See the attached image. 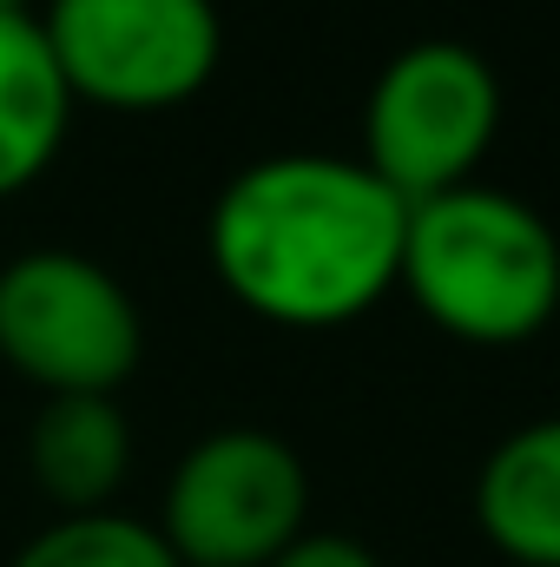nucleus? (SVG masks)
Here are the masks:
<instances>
[{"label":"nucleus","mask_w":560,"mask_h":567,"mask_svg":"<svg viewBox=\"0 0 560 567\" xmlns=\"http://www.w3.org/2000/svg\"><path fill=\"white\" fill-rule=\"evenodd\" d=\"M271 567H376V555L350 535H297Z\"/></svg>","instance_id":"obj_11"},{"label":"nucleus","mask_w":560,"mask_h":567,"mask_svg":"<svg viewBox=\"0 0 560 567\" xmlns=\"http://www.w3.org/2000/svg\"><path fill=\"white\" fill-rule=\"evenodd\" d=\"M20 7H27V0H0V13H20Z\"/></svg>","instance_id":"obj_12"},{"label":"nucleus","mask_w":560,"mask_h":567,"mask_svg":"<svg viewBox=\"0 0 560 567\" xmlns=\"http://www.w3.org/2000/svg\"><path fill=\"white\" fill-rule=\"evenodd\" d=\"M145 350L133 290L80 251H27L0 271V357L46 396H113Z\"/></svg>","instance_id":"obj_5"},{"label":"nucleus","mask_w":560,"mask_h":567,"mask_svg":"<svg viewBox=\"0 0 560 567\" xmlns=\"http://www.w3.org/2000/svg\"><path fill=\"white\" fill-rule=\"evenodd\" d=\"M40 33L73 106L172 113L198 100L225 60L218 0H53Z\"/></svg>","instance_id":"obj_4"},{"label":"nucleus","mask_w":560,"mask_h":567,"mask_svg":"<svg viewBox=\"0 0 560 567\" xmlns=\"http://www.w3.org/2000/svg\"><path fill=\"white\" fill-rule=\"evenodd\" d=\"M475 522L515 567H560V416L495 442L475 475Z\"/></svg>","instance_id":"obj_7"},{"label":"nucleus","mask_w":560,"mask_h":567,"mask_svg":"<svg viewBox=\"0 0 560 567\" xmlns=\"http://www.w3.org/2000/svg\"><path fill=\"white\" fill-rule=\"evenodd\" d=\"M7 567H178V555L165 548L152 522L93 508V515H60L53 528H40Z\"/></svg>","instance_id":"obj_10"},{"label":"nucleus","mask_w":560,"mask_h":567,"mask_svg":"<svg viewBox=\"0 0 560 567\" xmlns=\"http://www.w3.org/2000/svg\"><path fill=\"white\" fill-rule=\"evenodd\" d=\"M396 290H409L435 330L481 350H515L560 310V238L528 198L455 185L409 205Z\"/></svg>","instance_id":"obj_2"},{"label":"nucleus","mask_w":560,"mask_h":567,"mask_svg":"<svg viewBox=\"0 0 560 567\" xmlns=\"http://www.w3.org/2000/svg\"><path fill=\"white\" fill-rule=\"evenodd\" d=\"M73 133V93L60 80V60L40 33V20L0 13V198L27 192Z\"/></svg>","instance_id":"obj_8"},{"label":"nucleus","mask_w":560,"mask_h":567,"mask_svg":"<svg viewBox=\"0 0 560 567\" xmlns=\"http://www.w3.org/2000/svg\"><path fill=\"white\" fill-rule=\"evenodd\" d=\"M27 455L33 482L60 502V515H93L133 468V423L113 396H46Z\"/></svg>","instance_id":"obj_9"},{"label":"nucleus","mask_w":560,"mask_h":567,"mask_svg":"<svg viewBox=\"0 0 560 567\" xmlns=\"http://www.w3.org/2000/svg\"><path fill=\"white\" fill-rule=\"evenodd\" d=\"M409 205L336 152H278L245 165L205 225L218 284L283 330H336L376 310L403 271Z\"/></svg>","instance_id":"obj_1"},{"label":"nucleus","mask_w":560,"mask_h":567,"mask_svg":"<svg viewBox=\"0 0 560 567\" xmlns=\"http://www.w3.org/2000/svg\"><path fill=\"white\" fill-rule=\"evenodd\" d=\"M310 475L271 429H211L165 488V548L178 567H271L303 535Z\"/></svg>","instance_id":"obj_6"},{"label":"nucleus","mask_w":560,"mask_h":567,"mask_svg":"<svg viewBox=\"0 0 560 567\" xmlns=\"http://www.w3.org/2000/svg\"><path fill=\"white\" fill-rule=\"evenodd\" d=\"M501 133V80L462 40L403 47L363 106V165L403 198L422 205L435 192L475 185V165Z\"/></svg>","instance_id":"obj_3"}]
</instances>
